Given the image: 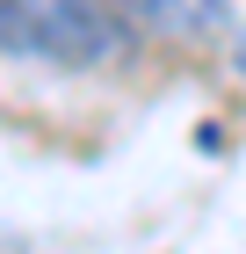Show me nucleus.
<instances>
[{"label":"nucleus","mask_w":246,"mask_h":254,"mask_svg":"<svg viewBox=\"0 0 246 254\" xmlns=\"http://www.w3.org/2000/svg\"><path fill=\"white\" fill-rule=\"evenodd\" d=\"M131 22L116 0H0V44L58 65H101L123 51Z\"/></svg>","instance_id":"obj_1"},{"label":"nucleus","mask_w":246,"mask_h":254,"mask_svg":"<svg viewBox=\"0 0 246 254\" xmlns=\"http://www.w3.org/2000/svg\"><path fill=\"white\" fill-rule=\"evenodd\" d=\"M232 65H239V73H246V37H239V44H232Z\"/></svg>","instance_id":"obj_3"},{"label":"nucleus","mask_w":246,"mask_h":254,"mask_svg":"<svg viewBox=\"0 0 246 254\" xmlns=\"http://www.w3.org/2000/svg\"><path fill=\"white\" fill-rule=\"evenodd\" d=\"M116 15L167 44H210L232 29V0H116Z\"/></svg>","instance_id":"obj_2"}]
</instances>
